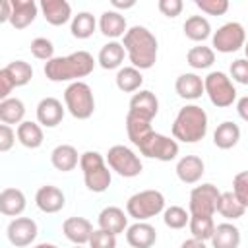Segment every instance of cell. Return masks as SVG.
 <instances>
[{"label":"cell","instance_id":"cell-1","mask_svg":"<svg viewBox=\"0 0 248 248\" xmlns=\"http://www.w3.org/2000/svg\"><path fill=\"white\" fill-rule=\"evenodd\" d=\"M124 48H126V56L130 58L132 66L138 70H149L155 66L157 62V37L143 25H134L126 31L124 41H122Z\"/></svg>","mask_w":248,"mask_h":248},{"label":"cell","instance_id":"cell-42","mask_svg":"<svg viewBox=\"0 0 248 248\" xmlns=\"http://www.w3.org/2000/svg\"><path fill=\"white\" fill-rule=\"evenodd\" d=\"M196 6L207 16H223L229 10V0H196Z\"/></svg>","mask_w":248,"mask_h":248},{"label":"cell","instance_id":"cell-38","mask_svg":"<svg viewBox=\"0 0 248 248\" xmlns=\"http://www.w3.org/2000/svg\"><path fill=\"white\" fill-rule=\"evenodd\" d=\"M190 232H192V238H198V240H211L213 236V231H215V221L213 217H207V215H190Z\"/></svg>","mask_w":248,"mask_h":248},{"label":"cell","instance_id":"cell-33","mask_svg":"<svg viewBox=\"0 0 248 248\" xmlns=\"http://www.w3.org/2000/svg\"><path fill=\"white\" fill-rule=\"evenodd\" d=\"M244 211H246V207L240 203V200L232 192H221L219 205H217V213L221 217H225L227 221H234V219H240L244 215Z\"/></svg>","mask_w":248,"mask_h":248},{"label":"cell","instance_id":"cell-3","mask_svg":"<svg viewBox=\"0 0 248 248\" xmlns=\"http://www.w3.org/2000/svg\"><path fill=\"white\" fill-rule=\"evenodd\" d=\"M207 134V112L200 105H186L172 122V136L184 143H198Z\"/></svg>","mask_w":248,"mask_h":248},{"label":"cell","instance_id":"cell-36","mask_svg":"<svg viewBox=\"0 0 248 248\" xmlns=\"http://www.w3.org/2000/svg\"><path fill=\"white\" fill-rule=\"evenodd\" d=\"M153 128H151V122L145 120V118H140V116H134V114H126V134H128V140L138 147V143L147 136L151 134Z\"/></svg>","mask_w":248,"mask_h":248},{"label":"cell","instance_id":"cell-37","mask_svg":"<svg viewBox=\"0 0 248 248\" xmlns=\"http://www.w3.org/2000/svg\"><path fill=\"white\" fill-rule=\"evenodd\" d=\"M2 70L10 76V79L14 81L16 87L27 85V83L31 81V78H33V68H31V64L25 62V60H14V62H10L8 66H4Z\"/></svg>","mask_w":248,"mask_h":248},{"label":"cell","instance_id":"cell-52","mask_svg":"<svg viewBox=\"0 0 248 248\" xmlns=\"http://www.w3.org/2000/svg\"><path fill=\"white\" fill-rule=\"evenodd\" d=\"M33 248H58L56 244H50V242H41V244H35Z\"/></svg>","mask_w":248,"mask_h":248},{"label":"cell","instance_id":"cell-35","mask_svg":"<svg viewBox=\"0 0 248 248\" xmlns=\"http://www.w3.org/2000/svg\"><path fill=\"white\" fill-rule=\"evenodd\" d=\"M186 62L194 68V70H207L213 66L215 62V50L211 46H205V45H198V46H192L186 54Z\"/></svg>","mask_w":248,"mask_h":248},{"label":"cell","instance_id":"cell-40","mask_svg":"<svg viewBox=\"0 0 248 248\" xmlns=\"http://www.w3.org/2000/svg\"><path fill=\"white\" fill-rule=\"evenodd\" d=\"M31 54L39 60H52L54 58V45L46 37H37L31 41Z\"/></svg>","mask_w":248,"mask_h":248},{"label":"cell","instance_id":"cell-26","mask_svg":"<svg viewBox=\"0 0 248 248\" xmlns=\"http://www.w3.org/2000/svg\"><path fill=\"white\" fill-rule=\"evenodd\" d=\"M25 194L19 188H4L0 192V211L8 217H19L25 209Z\"/></svg>","mask_w":248,"mask_h":248},{"label":"cell","instance_id":"cell-10","mask_svg":"<svg viewBox=\"0 0 248 248\" xmlns=\"http://www.w3.org/2000/svg\"><path fill=\"white\" fill-rule=\"evenodd\" d=\"M107 163H108V167H110L116 174H120V176H124V178H134V176H138V174L141 172V169H143L140 157H138L130 147L120 145V143H118V145H112V147L107 151Z\"/></svg>","mask_w":248,"mask_h":248},{"label":"cell","instance_id":"cell-28","mask_svg":"<svg viewBox=\"0 0 248 248\" xmlns=\"http://www.w3.org/2000/svg\"><path fill=\"white\" fill-rule=\"evenodd\" d=\"M16 134H17V141L23 145V147H27V149H37V147H41L43 145V128H41V124L39 122H31V120H23L19 126H17V130H16Z\"/></svg>","mask_w":248,"mask_h":248},{"label":"cell","instance_id":"cell-23","mask_svg":"<svg viewBox=\"0 0 248 248\" xmlns=\"http://www.w3.org/2000/svg\"><path fill=\"white\" fill-rule=\"evenodd\" d=\"M174 89H176L178 97L186 99V101H196L205 93L203 79L198 74H192V72L190 74H180L174 81Z\"/></svg>","mask_w":248,"mask_h":248},{"label":"cell","instance_id":"cell-6","mask_svg":"<svg viewBox=\"0 0 248 248\" xmlns=\"http://www.w3.org/2000/svg\"><path fill=\"white\" fill-rule=\"evenodd\" d=\"M165 211V196L159 190H141L128 198L126 213L136 221H147Z\"/></svg>","mask_w":248,"mask_h":248},{"label":"cell","instance_id":"cell-45","mask_svg":"<svg viewBox=\"0 0 248 248\" xmlns=\"http://www.w3.org/2000/svg\"><path fill=\"white\" fill-rule=\"evenodd\" d=\"M16 138H17V134L14 132L12 126H8V124H0V151H2V153L10 151V149L14 147Z\"/></svg>","mask_w":248,"mask_h":248},{"label":"cell","instance_id":"cell-53","mask_svg":"<svg viewBox=\"0 0 248 248\" xmlns=\"http://www.w3.org/2000/svg\"><path fill=\"white\" fill-rule=\"evenodd\" d=\"M244 54H246V60H248V41H246V45H244Z\"/></svg>","mask_w":248,"mask_h":248},{"label":"cell","instance_id":"cell-8","mask_svg":"<svg viewBox=\"0 0 248 248\" xmlns=\"http://www.w3.org/2000/svg\"><path fill=\"white\" fill-rule=\"evenodd\" d=\"M246 45V31L238 21H229L225 25H221L213 35H211V46L217 52L223 54H231L236 52L240 48H244Z\"/></svg>","mask_w":248,"mask_h":248},{"label":"cell","instance_id":"cell-22","mask_svg":"<svg viewBox=\"0 0 248 248\" xmlns=\"http://www.w3.org/2000/svg\"><path fill=\"white\" fill-rule=\"evenodd\" d=\"M99 29L105 37L116 41L118 37H124L126 31H128V23H126V17L116 12V10H107L101 14L99 17Z\"/></svg>","mask_w":248,"mask_h":248},{"label":"cell","instance_id":"cell-27","mask_svg":"<svg viewBox=\"0 0 248 248\" xmlns=\"http://www.w3.org/2000/svg\"><path fill=\"white\" fill-rule=\"evenodd\" d=\"M213 248H238L240 246V231L232 223H219L215 225L213 236H211Z\"/></svg>","mask_w":248,"mask_h":248},{"label":"cell","instance_id":"cell-7","mask_svg":"<svg viewBox=\"0 0 248 248\" xmlns=\"http://www.w3.org/2000/svg\"><path fill=\"white\" fill-rule=\"evenodd\" d=\"M205 95L217 108H227L236 101V87L225 72H209L203 78Z\"/></svg>","mask_w":248,"mask_h":248},{"label":"cell","instance_id":"cell-30","mask_svg":"<svg viewBox=\"0 0 248 248\" xmlns=\"http://www.w3.org/2000/svg\"><path fill=\"white\" fill-rule=\"evenodd\" d=\"M182 29H184V35L194 43H203L205 39L211 37V25L203 16H190L184 21Z\"/></svg>","mask_w":248,"mask_h":248},{"label":"cell","instance_id":"cell-15","mask_svg":"<svg viewBox=\"0 0 248 248\" xmlns=\"http://www.w3.org/2000/svg\"><path fill=\"white\" fill-rule=\"evenodd\" d=\"M62 232L76 246H83L89 244V238L93 234V225L85 217H68L62 223Z\"/></svg>","mask_w":248,"mask_h":248},{"label":"cell","instance_id":"cell-12","mask_svg":"<svg viewBox=\"0 0 248 248\" xmlns=\"http://www.w3.org/2000/svg\"><path fill=\"white\" fill-rule=\"evenodd\" d=\"M37 223L31 219V217H16L10 221L8 229H6V234H8V240L16 246V248H25L29 246L31 242H35L37 238Z\"/></svg>","mask_w":248,"mask_h":248},{"label":"cell","instance_id":"cell-18","mask_svg":"<svg viewBox=\"0 0 248 248\" xmlns=\"http://www.w3.org/2000/svg\"><path fill=\"white\" fill-rule=\"evenodd\" d=\"M126 240L132 248H151L157 240V231L145 221H136L126 229Z\"/></svg>","mask_w":248,"mask_h":248},{"label":"cell","instance_id":"cell-46","mask_svg":"<svg viewBox=\"0 0 248 248\" xmlns=\"http://www.w3.org/2000/svg\"><path fill=\"white\" fill-rule=\"evenodd\" d=\"M159 12L163 14V16H167V17H176V16H180V12H182V8H184V4H182V0H159Z\"/></svg>","mask_w":248,"mask_h":248},{"label":"cell","instance_id":"cell-2","mask_svg":"<svg viewBox=\"0 0 248 248\" xmlns=\"http://www.w3.org/2000/svg\"><path fill=\"white\" fill-rule=\"evenodd\" d=\"M95 58L87 50H78L68 56H54L45 62V76L50 81H79L93 72Z\"/></svg>","mask_w":248,"mask_h":248},{"label":"cell","instance_id":"cell-44","mask_svg":"<svg viewBox=\"0 0 248 248\" xmlns=\"http://www.w3.org/2000/svg\"><path fill=\"white\" fill-rule=\"evenodd\" d=\"M231 78L232 81L240 85H248V60L246 58H236L231 64Z\"/></svg>","mask_w":248,"mask_h":248},{"label":"cell","instance_id":"cell-20","mask_svg":"<svg viewBox=\"0 0 248 248\" xmlns=\"http://www.w3.org/2000/svg\"><path fill=\"white\" fill-rule=\"evenodd\" d=\"M99 229L110 232V234H120L128 229V215L124 213V209L116 207V205H108L99 213Z\"/></svg>","mask_w":248,"mask_h":248},{"label":"cell","instance_id":"cell-43","mask_svg":"<svg viewBox=\"0 0 248 248\" xmlns=\"http://www.w3.org/2000/svg\"><path fill=\"white\" fill-rule=\"evenodd\" d=\"M89 248H116V236L103 229H97L89 238Z\"/></svg>","mask_w":248,"mask_h":248},{"label":"cell","instance_id":"cell-54","mask_svg":"<svg viewBox=\"0 0 248 248\" xmlns=\"http://www.w3.org/2000/svg\"><path fill=\"white\" fill-rule=\"evenodd\" d=\"M74 248H83V246H74Z\"/></svg>","mask_w":248,"mask_h":248},{"label":"cell","instance_id":"cell-19","mask_svg":"<svg viewBox=\"0 0 248 248\" xmlns=\"http://www.w3.org/2000/svg\"><path fill=\"white\" fill-rule=\"evenodd\" d=\"M39 10L43 12V17L54 27L64 25L74 17L72 16V6L66 0H43L39 4Z\"/></svg>","mask_w":248,"mask_h":248},{"label":"cell","instance_id":"cell-31","mask_svg":"<svg viewBox=\"0 0 248 248\" xmlns=\"http://www.w3.org/2000/svg\"><path fill=\"white\" fill-rule=\"evenodd\" d=\"M25 116V105L21 99L17 97H8L4 101H0V120L2 124H21Z\"/></svg>","mask_w":248,"mask_h":248},{"label":"cell","instance_id":"cell-16","mask_svg":"<svg viewBox=\"0 0 248 248\" xmlns=\"http://www.w3.org/2000/svg\"><path fill=\"white\" fill-rule=\"evenodd\" d=\"M35 203L43 213H58L66 205V196L58 186H41L35 194Z\"/></svg>","mask_w":248,"mask_h":248},{"label":"cell","instance_id":"cell-24","mask_svg":"<svg viewBox=\"0 0 248 248\" xmlns=\"http://www.w3.org/2000/svg\"><path fill=\"white\" fill-rule=\"evenodd\" d=\"M79 159H81V155H78V149H76L74 145H70V143H60V145H56V147L52 149V153H50V163H52V167H54L56 170H60V172H70V170H74V169L78 167Z\"/></svg>","mask_w":248,"mask_h":248},{"label":"cell","instance_id":"cell-39","mask_svg":"<svg viewBox=\"0 0 248 248\" xmlns=\"http://www.w3.org/2000/svg\"><path fill=\"white\" fill-rule=\"evenodd\" d=\"M163 221L169 229H174V231L184 229L190 223V211H186L180 205H170L163 211Z\"/></svg>","mask_w":248,"mask_h":248},{"label":"cell","instance_id":"cell-21","mask_svg":"<svg viewBox=\"0 0 248 248\" xmlns=\"http://www.w3.org/2000/svg\"><path fill=\"white\" fill-rule=\"evenodd\" d=\"M39 6L33 0H12V17L10 23L14 29L29 27L37 17Z\"/></svg>","mask_w":248,"mask_h":248},{"label":"cell","instance_id":"cell-49","mask_svg":"<svg viewBox=\"0 0 248 248\" xmlns=\"http://www.w3.org/2000/svg\"><path fill=\"white\" fill-rule=\"evenodd\" d=\"M12 17V0H2V12H0V21L6 23Z\"/></svg>","mask_w":248,"mask_h":248},{"label":"cell","instance_id":"cell-48","mask_svg":"<svg viewBox=\"0 0 248 248\" xmlns=\"http://www.w3.org/2000/svg\"><path fill=\"white\" fill-rule=\"evenodd\" d=\"M236 112L244 122H248V95H244L236 101Z\"/></svg>","mask_w":248,"mask_h":248},{"label":"cell","instance_id":"cell-4","mask_svg":"<svg viewBox=\"0 0 248 248\" xmlns=\"http://www.w3.org/2000/svg\"><path fill=\"white\" fill-rule=\"evenodd\" d=\"M79 169L83 172L85 186L91 192L101 194V192L108 190V186L112 182V176H110V170L105 165V159H103V155L99 151H85V153H81Z\"/></svg>","mask_w":248,"mask_h":248},{"label":"cell","instance_id":"cell-34","mask_svg":"<svg viewBox=\"0 0 248 248\" xmlns=\"http://www.w3.org/2000/svg\"><path fill=\"white\" fill-rule=\"evenodd\" d=\"M97 19L93 14L89 12H79L78 16L72 17V23H70V31L76 39H89L95 29H97Z\"/></svg>","mask_w":248,"mask_h":248},{"label":"cell","instance_id":"cell-11","mask_svg":"<svg viewBox=\"0 0 248 248\" xmlns=\"http://www.w3.org/2000/svg\"><path fill=\"white\" fill-rule=\"evenodd\" d=\"M219 198L221 192L217 190L215 184H200L190 192V203H188V211L190 215H207L213 217L217 213V205H219Z\"/></svg>","mask_w":248,"mask_h":248},{"label":"cell","instance_id":"cell-51","mask_svg":"<svg viewBox=\"0 0 248 248\" xmlns=\"http://www.w3.org/2000/svg\"><path fill=\"white\" fill-rule=\"evenodd\" d=\"M112 6H114L116 10H128V8H134L136 2H134V0H130V2H118V0H112Z\"/></svg>","mask_w":248,"mask_h":248},{"label":"cell","instance_id":"cell-41","mask_svg":"<svg viewBox=\"0 0 248 248\" xmlns=\"http://www.w3.org/2000/svg\"><path fill=\"white\" fill-rule=\"evenodd\" d=\"M232 194L244 207H248V170H242L232 178Z\"/></svg>","mask_w":248,"mask_h":248},{"label":"cell","instance_id":"cell-47","mask_svg":"<svg viewBox=\"0 0 248 248\" xmlns=\"http://www.w3.org/2000/svg\"><path fill=\"white\" fill-rule=\"evenodd\" d=\"M14 87H16V85H14V81L10 79V76H8L4 70H0V99H2V101L8 99Z\"/></svg>","mask_w":248,"mask_h":248},{"label":"cell","instance_id":"cell-13","mask_svg":"<svg viewBox=\"0 0 248 248\" xmlns=\"http://www.w3.org/2000/svg\"><path fill=\"white\" fill-rule=\"evenodd\" d=\"M128 112L151 122L157 116V112H159V101H157L155 93L153 91H147V89H140L138 93H134L132 99H130Z\"/></svg>","mask_w":248,"mask_h":248},{"label":"cell","instance_id":"cell-50","mask_svg":"<svg viewBox=\"0 0 248 248\" xmlns=\"http://www.w3.org/2000/svg\"><path fill=\"white\" fill-rule=\"evenodd\" d=\"M180 248H207L203 240H198V238H188L180 244Z\"/></svg>","mask_w":248,"mask_h":248},{"label":"cell","instance_id":"cell-5","mask_svg":"<svg viewBox=\"0 0 248 248\" xmlns=\"http://www.w3.org/2000/svg\"><path fill=\"white\" fill-rule=\"evenodd\" d=\"M64 107L78 120H87L95 110V97L85 81H72L64 89Z\"/></svg>","mask_w":248,"mask_h":248},{"label":"cell","instance_id":"cell-14","mask_svg":"<svg viewBox=\"0 0 248 248\" xmlns=\"http://www.w3.org/2000/svg\"><path fill=\"white\" fill-rule=\"evenodd\" d=\"M64 112L66 107H62V103L56 97H45L37 105V122L45 128H54L62 122Z\"/></svg>","mask_w":248,"mask_h":248},{"label":"cell","instance_id":"cell-25","mask_svg":"<svg viewBox=\"0 0 248 248\" xmlns=\"http://www.w3.org/2000/svg\"><path fill=\"white\" fill-rule=\"evenodd\" d=\"M124 56H126L124 45L118 43V41H108L107 45L101 46L97 62L103 70H116V68L120 70V64L124 62Z\"/></svg>","mask_w":248,"mask_h":248},{"label":"cell","instance_id":"cell-9","mask_svg":"<svg viewBox=\"0 0 248 248\" xmlns=\"http://www.w3.org/2000/svg\"><path fill=\"white\" fill-rule=\"evenodd\" d=\"M138 149L141 155L149 157V159H157V161H172L176 159L178 155V143L176 140H170L163 134H157V132H151L147 134L140 143H138Z\"/></svg>","mask_w":248,"mask_h":248},{"label":"cell","instance_id":"cell-29","mask_svg":"<svg viewBox=\"0 0 248 248\" xmlns=\"http://www.w3.org/2000/svg\"><path fill=\"white\" fill-rule=\"evenodd\" d=\"M238 140H240V128L231 120L221 122L213 132V143L219 149H232L238 143Z\"/></svg>","mask_w":248,"mask_h":248},{"label":"cell","instance_id":"cell-17","mask_svg":"<svg viewBox=\"0 0 248 248\" xmlns=\"http://www.w3.org/2000/svg\"><path fill=\"white\" fill-rule=\"evenodd\" d=\"M174 170H176V176L180 182L196 184L202 180V176L205 172V165H203L202 157H198V155H184L182 159H178Z\"/></svg>","mask_w":248,"mask_h":248},{"label":"cell","instance_id":"cell-32","mask_svg":"<svg viewBox=\"0 0 248 248\" xmlns=\"http://www.w3.org/2000/svg\"><path fill=\"white\" fill-rule=\"evenodd\" d=\"M116 87L124 93H134V91H140L141 83H143V76H141V70L134 68V66H124L116 72Z\"/></svg>","mask_w":248,"mask_h":248}]
</instances>
